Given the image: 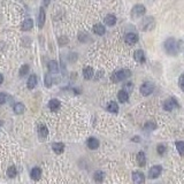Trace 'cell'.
Wrapping results in <instances>:
<instances>
[{"label": "cell", "mask_w": 184, "mask_h": 184, "mask_svg": "<svg viewBox=\"0 0 184 184\" xmlns=\"http://www.w3.org/2000/svg\"><path fill=\"white\" fill-rule=\"evenodd\" d=\"M146 13V8L145 6L142 5V4H138V5H135L132 7L131 9V17L132 19H139V17H143Z\"/></svg>", "instance_id": "cell-4"}, {"label": "cell", "mask_w": 184, "mask_h": 184, "mask_svg": "<svg viewBox=\"0 0 184 184\" xmlns=\"http://www.w3.org/2000/svg\"><path fill=\"white\" fill-rule=\"evenodd\" d=\"M36 85H37V77H36L35 75H31L30 77H29L27 86H28V89H33Z\"/></svg>", "instance_id": "cell-25"}, {"label": "cell", "mask_w": 184, "mask_h": 184, "mask_svg": "<svg viewBox=\"0 0 184 184\" xmlns=\"http://www.w3.org/2000/svg\"><path fill=\"white\" fill-rule=\"evenodd\" d=\"M86 145L91 150H96V148H98L99 147V142H98V139H96L93 137H91L88 139V142H86Z\"/></svg>", "instance_id": "cell-15"}, {"label": "cell", "mask_w": 184, "mask_h": 184, "mask_svg": "<svg viewBox=\"0 0 184 184\" xmlns=\"http://www.w3.org/2000/svg\"><path fill=\"white\" fill-rule=\"evenodd\" d=\"M179 108V104L176 98H168V99L165 100L163 103V109L167 111V112H171V111H175V109Z\"/></svg>", "instance_id": "cell-5"}, {"label": "cell", "mask_w": 184, "mask_h": 184, "mask_svg": "<svg viewBox=\"0 0 184 184\" xmlns=\"http://www.w3.org/2000/svg\"><path fill=\"white\" fill-rule=\"evenodd\" d=\"M156 151H158V153H159L160 156H162V154L166 153V146L162 145V144H160V145H158V147H156Z\"/></svg>", "instance_id": "cell-32"}, {"label": "cell", "mask_w": 184, "mask_h": 184, "mask_svg": "<svg viewBox=\"0 0 184 184\" xmlns=\"http://www.w3.org/2000/svg\"><path fill=\"white\" fill-rule=\"evenodd\" d=\"M130 76H131V71L129 70V69H120V70L115 71L113 75L111 76V80L114 83H118V82L126 81Z\"/></svg>", "instance_id": "cell-2"}, {"label": "cell", "mask_w": 184, "mask_h": 184, "mask_svg": "<svg viewBox=\"0 0 184 184\" xmlns=\"http://www.w3.org/2000/svg\"><path fill=\"white\" fill-rule=\"evenodd\" d=\"M163 48H165V52L168 55L171 57H176L179 53V43L173 37L167 38L163 43Z\"/></svg>", "instance_id": "cell-1"}, {"label": "cell", "mask_w": 184, "mask_h": 184, "mask_svg": "<svg viewBox=\"0 0 184 184\" xmlns=\"http://www.w3.org/2000/svg\"><path fill=\"white\" fill-rule=\"evenodd\" d=\"M124 42L127 45L129 46H132V45H135L137 42H138V35L135 32H128L126 33V36H124Z\"/></svg>", "instance_id": "cell-7"}, {"label": "cell", "mask_w": 184, "mask_h": 184, "mask_svg": "<svg viewBox=\"0 0 184 184\" xmlns=\"http://www.w3.org/2000/svg\"><path fill=\"white\" fill-rule=\"evenodd\" d=\"M116 23V17L113 14H108L105 17V24L108 25V27H113L114 24Z\"/></svg>", "instance_id": "cell-18"}, {"label": "cell", "mask_w": 184, "mask_h": 184, "mask_svg": "<svg viewBox=\"0 0 184 184\" xmlns=\"http://www.w3.org/2000/svg\"><path fill=\"white\" fill-rule=\"evenodd\" d=\"M154 91V85L152 84L151 82H145V83H143L141 85V88H139V92H141V95L144 96V97H147V96H150Z\"/></svg>", "instance_id": "cell-6"}, {"label": "cell", "mask_w": 184, "mask_h": 184, "mask_svg": "<svg viewBox=\"0 0 184 184\" xmlns=\"http://www.w3.org/2000/svg\"><path fill=\"white\" fill-rule=\"evenodd\" d=\"M93 75H95V71H93L92 67H85L83 69V76H84L85 80H91Z\"/></svg>", "instance_id": "cell-14"}, {"label": "cell", "mask_w": 184, "mask_h": 184, "mask_svg": "<svg viewBox=\"0 0 184 184\" xmlns=\"http://www.w3.org/2000/svg\"><path fill=\"white\" fill-rule=\"evenodd\" d=\"M107 111L111 112V113H118V105L115 103V101H111L108 105H107Z\"/></svg>", "instance_id": "cell-23"}, {"label": "cell", "mask_w": 184, "mask_h": 184, "mask_svg": "<svg viewBox=\"0 0 184 184\" xmlns=\"http://www.w3.org/2000/svg\"><path fill=\"white\" fill-rule=\"evenodd\" d=\"M132 88H133V85H132V83H130V82H129V83H127V84L124 85V89H123V90H126L127 92H131V91H132Z\"/></svg>", "instance_id": "cell-35"}, {"label": "cell", "mask_w": 184, "mask_h": 184, "mask_svg": "<svg viewBox=\"0 0 184 184\" xmlns=\"http://www.w3.org/2000/svg\"><path fill=\"white\" fill-rule=\"evenodd\" d=\"M48 4H50V0H44V5H45V6H47Z\"/></svg>", "instance_id": "cell-37"}, {"label": "cell", "mask_w": 184, "mask_h": 184, "mask_svg": "<svg viewBox=\"0 0 184 184\" xmlns=\"http://www.w3.org/2000/svg\"><path fill=\"white\" fill-rule=\"evenodd\" d=\"M25 111V107H24L23 104H21V103H17V104H15L14 106V112L16 114H22Z\"/></svg>", "instance_id": "cell-27"}, {"label": "cell", "mask_w": 184, "mask_h": 184, "mask_svg": "<svg viewBox=\"0 0 184 184\" xmlns=\"http://www.w3.org/2000/svg\"><path fill=\"white\" fill-rule=\"evenodd\" d=\"M178 85H179V88H181V90H182V91L184 92V73L181 76H179Z\"/></svg>", "instance_id": "cell-33"}, {"label": "cell", "mask_w": 184, "mask_h": 184, "mask_svg": "<svg viewBox=\"0 0 184 184\" xmlns=\"http://www.w3.org/2000/svg\"><path fill=\"white\" fill-rule=\"evenodd\" d=\"M2 81H4V77H2V75H1V74H0V84H1V83H2Z\"/></svg>", "instance_id": "cell-38"}, {"label": "cell", "mask_w": 184, "mask_h": 184, "mask_svg": "<svg viewBox=\"0 0 184 184\" xmlns=\"http://www.w3.org/2000/svg\"><path fill=\"white\" fill-rule=\"evenodd\" d=\"M132 181L137 184H142L145 182V176L141 171H133L132 173Z\"/></svg>", "instance_id": "cell-10"}, {"label": "cell", "mask_w": 184, "mask_h": 184, "mask_svg": "<svg viewBox=\"0 0 184 184\" xmlns=\"http://www.w3.org/2000/svg\"><path fill=\"white\" fill-rule=\"evenodd\" d=\"M52 148L57 154H61L62 152L65 151V144L63 143H54V144H52Z\"/></svg>", "instance_id": "cell-16"}, {"label": "cell", "mask_w": 184, "mask_h": 184, "mask_svg": "<svg viewBox=\"0 0 184 184\" xmlns=\"http://www.w3.org/2000/svg\"><path fill=\"white\" fill-rule=\"evenodd\" d=\"M48 69H50V71L53 73V74H57L58 70H59V65H58V62L54 61V60L48 62Z\"/></svg>", "instance_id": "cell-22"}, {"label": "cell", "mask_w": 184, "mask_h": 184, "mask_svg": "<svg viewBox=\"0 0 184 184\" xmlns=\"http://www.w3.org/2000/svg\"><path fill=\"white\" fill-rule=\"evenodd\" d=\"M51 85H52V80H51L50 75H46V78H45V86H46V88H50Z\"/></svg>", "instance_id": "cell-34"}, {"label": "cell", "mask_w": 184, "mask_h": 184, "mask_svg": "<svg viewBox=\"0 0 184 184\" xmlns=\"http://www.w3.org/2000/svg\"><path fill=\"white\" fill-rule=\"evenodd\" d=\"M154 25H156L154 19L151 17V16H148V17H145L144 20L141 21L139 29H141L142 31H150V30H152V29L154 28Z\"/></svg>", "instance_id": "cell-3"}, {"label": "cell", "mask_w": 184, "mask_h": 184, "mask_svg": "<svg viewBox=\"0 0 184 184\" xmlns=\"http://www.w3.org/2000/svg\"><path fill=\"white\" fill-rule=\"evenodd\" d=\"M6 98H7V97H6L5 93H2V92H1V93H0V105L4 104V103H5V101H6Z\"/></svg>", "instance_id": "cell-36"}, {"label": "cell", "mask_w": 184, "mask_h": 184, "mask_svg": "<svg viewBox=\"0 0 184 184\" xmlns=\"http://www.w3.org/2000/svg\"><path fill=\"white\" fill-rule=\"evenodd\" d=\"M1 126H2V122H1V121H0V127H1Z\"/></svg>", "instance_id": "cell-39"}, {"label": "cell", "mask_w": 184, "mask_h": 184, "mask_svg": "<svg viewBox=\"0 0 184 184\" xmlns=\"http://www.w3.org/2000/svg\"><path fill=\"white\" fill-rule=\"evenodd\" d=\"M175 146H176V150L178 152L181 156H184V142L182 141H177L175 143Z\"/></svg>", "instance_id": "cell-26"}, {"label": "cell", "mask_w": 184, "mask_h": 184, "mask_svg": "<svg viewBox=\"0 0 184 184\" xmlns=\"http://www.w3.org/2000/svg\"><path fill=\"white\" fill-rule=\"evenodd\" d=\"M93 32L96 33V35H98V36H103L105 32H106V29H105V27L103 25V24H95V27H93Z\"/></svg>", "instance_id": "cell-17"}, {"label": "cell", "mask_w": 184, "mask_h": 184, "mask_svg": "<svg viewBox=\"0 0 184 184\" xmlns=\"http://www.w3.org/2000/svg\"><path fill=\"white\" fill-rule=\"evenodd\" d=\"M161 171H162V167H161V166L159 165L153 166V167L150 168V170H148V178H151V179L158 178L161 175Z\"/></svg>", "instance_id": "cell-8"}, {"label": "cell", "mask_w": 184, "mask_h": 184, "mask_svg": "<svg viewBox=\"0 0 184 184\" xmlns=\"http://www.w3.org/2000/svg\"><path fill=\"white\" fill-rule=\"evenodd\" d=\"M45 19H46V15H45V9L44 8H39V16H38V27L43 28L44 24H45Z\"/></svg>", "instance_id": "cell-13"}, {"label": "cell", "mask_w": 184, "mask_h": 184, "mask_svg": "<svg viewBox=\"0 0 184 184\" xmlns=\"http://www.w3.org/2000/svg\"><path fill=\"white\" fill-rule=\"evenodd\" d=\"M30 175H31V178L35 179V181H37V179H39L40 178V176H42V170L39 169V168H33V169L31 170Z\"/></svg>", "instance_id": "cell-24"}, {"label": "cell", "mask_w": 184, "mask_h": 184, "mask_svg": "<svg viewBox=\"0 0 184 184\" xmlns=\"http://www.w3.org/2000/svg\"><path fill=\"white\" fill-rule=\"evenodd\" d=\"M133 58L138 63H144L146 61V55H145V52L143 50H136L133 53Z\"/></svg>", "instance_id": "cell-9"}, {"label": "cell", "mask_w": 184, "mask_h": 184, "mask_svg": "<svg viewBox=\"0 0 184 184\" xmlns=\"http://www.w3.org/2000/svg\"><path fill=\"white\" fill-rule=\"evenodd\" d=\"M136 160L139 167H144V166L146 165V156H145V153L143 151L138 152L136 156Z\"/></svg>", "instance_id": "cell-11"}, {"label": "cell", "mask_w": 184, "mask_h": 184, "mask_svg": "<svg viewBox=\"0 0 184 184\" xmlns=\"http://www.w3.org/2000/svg\"><path fill=\"white\" fill-rule=\"evenodd\" d=\"M28 73H29V66L28 65H23V66L21 67V69H20V76L23 77V76H25Z\"/></svg>", "instance_id": "cell-31"}, {"label": "cell", "mask_w": 184, "mask_h": 184, "mask_svg": "<svg viewBox=\"0 0 184 184\" xmlns=\"http://www.w3.org/2000/svg\"><path fill=\"white\" fill-rule=\"evenodd\" d=\"M16 174H17V171H16V168H15L14 166H12V167H9V168L7 169V175H8V177H10V178L15 177Z\"/></svg>", "instance_id": "cell-30"}, {"label": "cell", "mask_w": 184, "mask_h": 184, "mask_svg": "<svg viewBox=\"0 0 184 184\" xmlns=\"http://www.w3.org/2000/svg\"><path fill=\"white\" fill-rule=\"evenodd\" d=\"M38 135H39V137H40V139L44 141L48 135V129L45 127V126H40L39 129H38Z\"/></svg>", "instance_id": "cell-19"}, {"label": "cell", "mask_w": 184, "mask_h": 184, "mask_svg": "<svg viewBox=\"0 0 184 184\" xmlns=\"http://www.w3.org/2000/svg\"><path fill=\"white\" fill-rule=\"evenodd\" d=\"M48 107H50V109L53 111V112H57L58 109H59V107H60V101H59L58 99L50 100V103H48Z\"/></svg>", "instance_id": "cell-20"}, {"label": "cell", "mask_w": 184, "mask_h": 184, "mask_svg": "<svg viewBox=\"0 0 184 184\" xmlns=\"http://www.w3.org/2000/svg\"><path fill=\"white\" fill-rule=\"evenodd\" d=\"M118 99L120 103H128V101H129V92H127L126 90L118 91Z\"/></svg>", "instance_id": "cell-12"}, {"label": "cell", "mask_w": 184, "mask_h": 184, "mask_svg": "<svg viewBox=\"0 0 184 184\" xmlns=\"http://www.w3.org/2000/svg\"><path fill=\"white\" fill-rule=\"evenodd\" d=\"M32 27H33V21L31 19H27L23 22V24H22V30L23 31H29V30L32 29Z\"/></svg>", "instance_id": "cell-21"}, {"label": "cell", "mask_w": 184, "mask_h": 184, "mask_svg": "<svg viewBox=\"0 0 184 184\" xmlns=\"http://www.w3.org/2000/svg\"><path fill=\"white\" fill-rule=\"evenodd\" d=\"M105 177V174L103 171H96L95 175H93V178H95L96 182H103Z\"/></svg>", "instance_id": "cell-28"}, {"label": "cell", "mask_w": 184, "mask_h": 184, "mask_svg": "<svg viewBox=\"0 0 184 184\" xmlns=\"http://www.w3.org/2000/svg\"><path fill=\"white\" fill-rule=\"evenodd\" d=\"M144 129H145L146 131H153V130L156 129V124L154 122H147L146 124L144 126Z\"/></svg>", "instance_id": "cell-29"}]
</instances>
